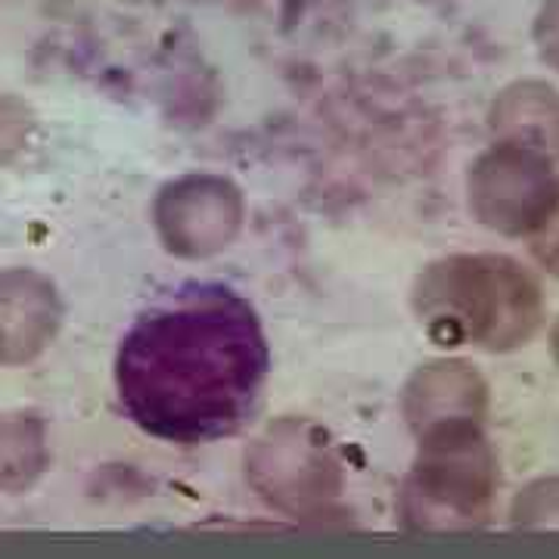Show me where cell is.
Instances as JSON below:
<instances>
[{"label": "cell", "instance_id": "2", "mask_svg": "<svg viewBox=\"0 0 559 559\" xmlns=\"http://www.w3.org/2000/svg\"><path fill=\"white\" fill-rule=\"evenodd\" d=\"M441 293L485 340H516L535 318L532 286L503 261H463L448 271Z\"/></svg>", "mask_w": 559, "mask_h": 559}, {"label": "cell", "instance_id": "4", "mask_svg": "<svg viewBox=\"0 0 559 559\" xmlns=\"http://www.w3.org/2000/svg\"><path fill=\"white\" fill-rule=\"evenodd\" d=\"M538 35L540 47H544V57L559 66V0H550V3L544 7Z\"/></svg>", "mask_w": 559, "mask_h": 559}, {"label": "cell", "instance_id": "1", "mask_svg": "<svg viewBox=\"0 0 559 559\" xmlns=\"http://www.w3.org/2000/svg\"><path fill=\"white\" fill-rule=\"evenodd\" d=\"M271 345L255 305L224 280H180L131 320L116 352L124 417L150 439L209 444L259 414Z\"/></svg>", "mask_w": 559, "mask_h": 559}, {"label": "cell", "instance_id": "3", "mask_svg": "<svg viewBox=\"0 0 559 559\" xmlns=\"http://www.w3.org/2000/svg\"><path fill=\"white\" fill-rule=\"evenodd\" d=\"M544 190V180L535 168H522L516 159H498L491 171H485L481 180V193L488 197V209L500 221L522 218V212H528L535 205V193Z\"/></svg>", "mask_w": 559, "mask_h": 559}, {"label": "cell", "instance_id": "5", "mask_svg": "<svg viewBox=\"0 0 559 559\" xmlns=\"http://www.w3.org/2000/svg\"><path fill=\"white\" fill-rule=\"evenodd\" d=\"M544 255H547V261H550V264L559 271V218L554 221V230H550V237H547V249H544Z\"/></svg>", "mask_w": 559, "mask_h": 559}]
</instances>
